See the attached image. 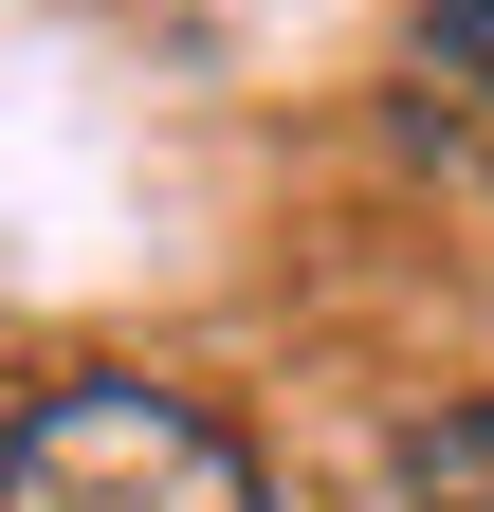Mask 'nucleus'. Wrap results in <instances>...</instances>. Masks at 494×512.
Wrapping results in <instances>:
<instances>
[{
	"label": "nucleus",
	"instance_id": "3",
	"mask_svg": "<svg viewBox=\"0 0 494 512\" xmlns=\"http://www.w3.org/2000/svg\"><path fill=\"white\" fill-rule=\"evenodd\" d=\"M385 494L403 512H494V403H421L385 439Z\"/></svg>",
	"mask_w": 494,
	"mask_h": 512
},
{
	"label": "nucleus",
	"instance_id": "2",
	"mask_svg": "<svg viewBox=\"0 0 494 512\" xmlns=\"http://www.w3.org/2000/svg\"><path fill=\"white\" fill-rule=\"evenodd\" d=\"M403 128L458 147V165H494V0H421V37H403Z\"/></svg>",
	"mask_w": 494,
	"mask_h": 512
},
{
	"label": "nucleus",
	"instance_id": "1",
	"mask_svg": "<svg viewBox=\"0 0 494 512\" xmlns=\"http://www.w3.org/2000/svg\"><path fill=\"white\" fill-rule=\"evenodd\" d=\"M0 512H275V476L220 403L92 366V384H37L0 421Z\"/></svg>",
	"mask_w": 494,
	"mask_h": 512
}]
</instances>
